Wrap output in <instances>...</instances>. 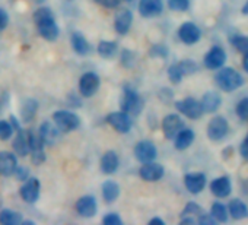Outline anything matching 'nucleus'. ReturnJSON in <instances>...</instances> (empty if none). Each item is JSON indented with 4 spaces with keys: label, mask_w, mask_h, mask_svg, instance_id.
Here are the masks:
<instances>
[{
    "label": "nucleus",
    "mask_w": 248,
    "mask_h": 225,
    "mask_svg": "<svg viewBox=\"0 0 248 225\" xmlns=\"http://www.w3.org/2000/svg\"><path fill=\"white\" fill-rule=\"evenodd\" d=\"M34 19L40 35L47 41H56L59 37V27L54 21V15L48 8H40L34 14Z\"/></svg>",
    "instance_id": "obj_1"
},
{
    "label": "nucleus",
    "mask_w": 248,
    "mask_h": 225,
    "mask_svg": "<svg viewBox=\"0 0 248 225\" xmlns=\"http://www.w3.org/2000/svg\"><path fill=\"white\" fill-rule=\"evenodd\" d=\"M215 82L223 92H233L242 86L244 78L233 67H220L215 75Z\"/></svg>",
    "instance_id": "obj_2"
},
{
    "label": "nucleus",
    "mask_w": 248,
    "mask_h": 225,
    "mask_svg": "<svg viewBox=\"0 0 248 225\" xmlns=\"http://www.w3.org/2000/svg\"><path fill=\"white\" fill-rule=\"evenodd\" d=\"M53 120L54 125L60 129V132L63 133H69L76 130L80 126V119L78 114H75L73 111H67V110H59L53 114Z\"/></svg>",
    "instance_id": "obj_3"
},
{
    "label": "nucleus",
    "mask_w": 248,
    "mask_h": 225,
    "mask_svg": "<svg viewBox=\"0 0 248 225\" xmlns=\"http://www.w3.org/2000/svg\"><path fill=\"white\" fill-rule=\"evenodd\" d=\"M142 105H143V101L140 99L139 94L135 89H132V88L124 89V94H123V98L120 102L121 111L127 112V114L138 116L142 110Z\"/></svg>",
    "instance_id": "obj_4"
},
{
    "label": "nucleus",
    "mask_w": 248,
    "mask_h": 225,
    "mask_svg": "<svg viewBox=\"0 0 248 225\" xmlns=\"http://www.w3.org/2000/svg\"><path fill=\"white\" fill-rule=\"evenodd\" d=\"M175 108L181 112L183 116H186L190 120H199L203 116V108H202L200 101H197L191 96L177 101Z\"/></svg>",
    "instance_id": "obj_5"
},
{
    "label": "nucleus",
    "mask_w": 248,
    "mask_h": 225,
    "mask_svg": "<svg viewBox=\"0 0 248 225\" xmlns=\"http://www.w3.org/2000/svg\"><path fill=\"white\" fill-rule=\"evenodd\" d=\"M228 132H229V125L223 116L213 117L207 125V138L213 142H219L225 139Z\"/></svg>",
    "instance_id": "obj_6"
},
{
    "label": "nucleus",
    "mask_w": 248,
    "mask_h": 225,
    "mask_svg": "<svg viewBox=\"0 0 248 225\" xmlns=\"http://www.w3.org/2000/svg\"><path fill=\"white\" fill-rule=\"evenodd\" d=\"M101 79L95 72H86L79 79V92L83 98H91L99 89Z\"/></svg>",
    "instance_id": "obj_7"
},
{
    "label": "nucleus",
    "mask_w": 248,
    "mask_h": 225,
    "mask_svg": "<svg viewBox=\"0 0 248 225\" xmlns=\"http://www.w3.org/2000/svg\"><path fill=\"white\" fill-rule=\"evenodd\" d=\"M28 141H30V154H31V161L34 165H40L46 161V152H44V142L40 138L38 133L30 130L28 132Z\"/></svg>",
    "instance_id": "obj_8"
},
{
    "label": "nucleus",
    "mask_w": 248,
    "mask_h": 225,
    "mask_svg": "<svg viewBox=\"0 0 248 225\" xmlns=\"http://www.w3.org/2000/svg\"><path fill=\"white\" fill-rule=\"evenodd\" d=\"M107 123L118 133H127L132 129L130 116L124 111H114L107 116Z\"/></svg>",
    "instance_id": "obj_9"
},
{
    "label": "nucleus",
    "mask_w": 248,
    "mask_h": 225,
    "mask_svg": "<svg viewBox=\"0 0 248 225\" xmlns=\"http://www.w3.org/2000/svg\"><path fill=\"white\" fill-rule=\"evenodd\" d=\"M178 38L187 44V46H193L196 43L200 41L202 38V31L200 28L194 24V22H184L181 24V27L178 28Z\"/></svg>",
    "instance_id": "obj_10"
},
{
    "label": "nucleus",
    "mask_w": 248,
    "mask_h": 225,
    "mask_svg": "<svg viewBox=\"0 0 248 225\" xmlns=\"http://www.w3.org/2000/svg\"><path fill=\"white\" fill-rule=\"evenodd\" d=\"M225 62H226V53L220 46H213L203 59L204 66L210 70L220 69L225 64Z\"/></svg>",
    "instance_id": "obj_11"
},
{
    "label": "nucleus",
    "mask_w": 248,
    "mask_h": 225,
    "mask_svg": "<svg viewBox=\"0 0 248 225\" xmlns=\"http://www.w3.org/2000/svg\"><path fill=\"white\" fill-rule=\"evenodd\" d=\"M184 128V122L178 114H168L162 120V132L164 136L170 141H174L177 133Z\"/></svg>",
    "instance_id": "obj_12"
},
{
    "label": "nucleus",
    "mask_w": 248,
    "mask_h": 225,
    "mask_svg": "<svg viewBox=\"0 0 248 225\" xmlns=\"http://www.w3.org/2000/svg\"><path fill=\"white\" fill-rule=\"evenodd\" d=\"M40 190H41V184H40L38 178L28 177V178L24 181V184H22L19 193H21V197H22L27 203H34V202H37L38 197H40Z\"/></svg>",
    "instance_id": "obj_13"
},
{
    "label": "nucleus",
    "mask_w": 248,
    "mask_h": 225,
    "mask_svg": "<svg viewBox=\"0 0 248 225\" xmlns=\"http://www.w3.org/2000/svg\"><path fill=\"white\" fill-rule=\"evenodd\" d=\"M158 155L156 146L151 142V141H140L136 146H135V157L138 161L140 162H151L155 161Z\"/></svg>",
    "instance_id": "obj_14"
},
{
    "label": "nucleus",
    "mask_w": 248,
    "mask_h": 225,
    "mask_svg": "<svg viewBox=\"0 0 248 225\" xmlns=\"http://www.w3.org/2000/svg\"><path fill=\"white\" fill-rule=\"evenodd\" d=\"M164 167L161 164H156L154 161L151 162H143V165L139 170V176L145 181H159L164 177Z\"/></svg>",
    "instance_id": "obj_15"
},
{
    "label": "nucleus",
    "mask_w": 248,
    "mask_h": 225,
    "mask_svg": "<svg viewBox=\"0 0 248 225\" xmlns=\"http://www.w3.org/2000/svg\"><path fill=\"white\" fill-rule=\"evenodd\" d=\"M184 186L191 194H199L206 187L204 173H188L184 176Z\"/></svg>",
    "instance_id": "obj_16"
},
{
    "label": "nucleus",
    "mask_w": 248,
    "mask_h": 225,
    "mask_svg": "<svg viewBox=\"0 0 248 225\" xmlns=\"http://www.w3.org/2000/svg\"><path fill=\"white\" fill-rule=\"evenodd\" d=\"M210 192L217 199H225L232 192V183L228 176H220L210 183Z\"/></svg>",
    "instance_id": "obj_17"
},
{
    "label": "nucleus",
    "mask_w": 248,
    "mask_h": 225,
    "mask_svg": "<svg viewBox=\"0 0 248 225\" xmlns=\"http://www.w3.org/2000/svg\"><path fill=\"white\" fill-rule=\"evenodd\" d=\"M38 135H40V138L43 139L44 145L53 146V145H56L57 141L60 139V129H59L54 123L44 122V123L40 126Z\"/></svg>",
    "instance_id": "obj_18"
},
{
    "label": "nucleus",
    "mask_w": 248,
    "mask_h": 225,
    "mask_svg": "<svg viewBox=\"0 0 248 225\" xmlns=\"http://www.w3.org/2000/svg\"><path fill=\"white\" fill-rule=\"evenodd\" d=\"M164 11V0H140L139 12L145 18H154Z\"/></svg>",
    "instance_id": "obj_19"
},
{
    "label": "nucleus",
    "mask_w": 248,
    "mask_h": 225,
    "mask_svg": "<svg viewBox=\"0 0 248 225\" xmlns=\"http://www.w3.org/2000/svg\"><path fill=\"white\" fill-rule=\"evenodd\" d=\"M76 212L83 216V218H92L96 210H98V205H96V199L93 196H83L76 202Z\"/></svg>",
    "instance_id": "obj_20"
},
{
    "label": "nucleus",
    "mask_w": 248,
    "mask_h": 225,
    "mask_svg": "<svg viewBox=\"0 0 248 225\" xmlns=\"http://www.w3.org/2000/svg\"><path fill=\"white\" fill-rule=\"evenodd\" d=\"M18 168V160L14 152L2 151L0 152V174L2 176H14Z\"/></svg>",
    "instance_id": "obj_21"
},
{
    "label": "nucleus",
    "mask_w": 248,
    "mask_h": 225,
    "mask_svg": "<svg viewBox=\"0 0 248 225\" xmlns=\"http://www.w3.org/2000/svg\"><path fill=\"white\" fill-rule=\"evenodd\" d=\"M132 22H133V14H132L129 9H121V11L115 15V21H114L115 31H117L120 35L127 34V32L130 31Z\"/></svg>",
    "instance_id": "obj_22"
},
{
    "label": "nucleus",
    "mask_w": 248,
    "mask_h": 225,
    "mask_svg": "<svg viewBox=\"0 0 248 225\" xmlns=\"http://www.w3.org/2000/svg\"><path fill=\"white\" fill-rule=\"evenodd\" d=\"M202 213H203V209L200 205H197L196 202H188L181 212V224L194 225L197 224V219Z\"/></svg>",
    "instance_id": "obj_23"
},
{
    "label": "nucleus",
    "mask_w": 248,
    "mask_h": 225,
    "mask_svg": "<svg viewBox=\"0 0 248 225\" xmlns=\"http://www.w3.org/2000/svg\"><path fill=\"white\" fill-rule=\"evenodd\" d=\"M200 104H202L203 112H215L222 105V96L215 91H209L202 96Z\"/></svg>",
    "instance_id": "obj_24"
},
{
    "label": "nucleus",
    "mask_w": 248,
    "mask_h": 225,
    "mask_svg": "<svg viewBox=\"0 0 248 225\" xmlns=\"http://www.w3.org/2000/svg\"><path fill=\"white\" fill-rule=\"evenodd\" d=\"M14 151L16 155L19 157H27L30 154V141H28V132L18 129L16 130V136L14 139Z\"/></svg>",
    "instance_id": "obj_25"
},
{
    "label": "nucleus",
    "mask_w": 248,
    "mask_h": 225,
    "mask_svg": "<svg viewBox=\"0 0 248 225\" xmlns=\"http://www.w3.org/2000/svg\"><path fill=\"white\" fill-rule=\"evenodd\" d=\"M194 138H196V136H194V132H193L191 129L183 128V129L177 133V136L174 138V146H175V149L184 151V149L190 148L191 144L194 142Z\"/></svg>",
    "instance_id": "obj_26"
},
{
    "label": "nucleus",
    "mask_w": 248,
    "mask_h": 225,
    "mask_svg": "<svg viewBox=\"0 0 248 225\" xmlns=\"http://www.w3.org/2000/svg\"><path fill=\"white\" fill-rule=\"evenodd\" d=\"M228 212L232 219L239 221L244 218H248V206L241 199H232L228 203Z\"/></svg>",
    "instance_id": "obj_27"
},
{
    "label": "nucleus",
    "mask_w": 248,
    "mask_h": 225,
    "mask_svg": "<svg viewBox=\"0 0 248 225\" xmlns=\"http://www.w3.org/2000/svg\"><path fill=\"white\" fill-rule=\"evenodd\" d=\"M118 168V157L114 151H107L101 158V171L104 174H114Z\"/></svg>",
    "instance_id": "obj_28"
},
{
    "label": "nucleus",
    "mask_w": 248,
    "mask_h": 225,
    "mask_svg": "<svg viewBox=\"0 0 248 225\" xmlns=\"http://www.w3.org/2000/svg\"><path fill=\"white\" fill-rule=\"evenodd\" d=\"M120 196V186L112 181V180H107L102 184V197L107 203H112L117 200V197Z\"/></svg>",
    "instance_id": "obj_29"
},
{
    "label": "nucleus",
    "mask_w": 248,
    "mask_h": 225,
    "mask_svg": "<svg viewBox=\"0 0 248 225\" xmlns=\"http://www.w3.org/2000/svg\"><path fill=\"white\" fill-rule=\"evenodd\" d=\"M72 47L79 56H86L91 51V46L86 41V38L80 32H73L72 34Z\"/></svg>",
    "instance_id": "obj_30"
},
{
    "label": "nucleus",
    "mask_w": 248,
    "mask_h": 225,
    "mask_svg": "<svg viewBox=\"0 0 248 225\" xmlns=\"http://www.w3.org/2000/svg\"><path fill=\"white\" fill-rule=\"evenodd\" d=\"M0 224L19 225V224H22V216L19 212H15L12 209H0Z\"/></svg>",
    "instance_id": "obj_31"
},
{
    "label": "nucleus",
    "mask_w": 248,
    "mask_h": 225,
    "mask_svg": "<svg viewBox=\"0 0 248 225\" xmlns=\"http://www.w3.org/2000/svg\"><path fill=\"white\" fill-rule=\"evenodd\" d=\"M98 54L102 57V59H112L117 51H118V47L114 41H101L98 44V48H96Z\"/></svg>",
    "instance_id": "obj_32"
},
{
    "label": "nucleus",
    "mask_w": 248,
    "mask_h": 225,
    "mask_svg": "<svg viewBox=\"0 0 248 225\" xmlns=\"http://www.w3.org/2000/svg\"><path fill=\"white\" fill-rule=\"evenodd\" d=\"M210 215L215 218L216 222H228V218H229L228 208H226L223 203H220V202H215V203L212 205Z\"/></svg>",
    "instance_id": "obj_33"
},
{
    "label": "nucleus",
    "mask_w": 248,
    "mask_h": 225,
    "mask_svg": "<svg viewBox=\"0 0 248 225\" xmlns=\"http://www.w3.org/2000/svg\"><path fill=\"white\" fill-rule=\"evenodd\" d=\"M38 110V104L34 99H27L22 105V119L24 122H32Z\"/></svg>",
    "instance_id": "obj_34"
},
{
    "label": "nucleus",
    "mask_w": 248,
    "mask_h": 225,
    "mask_svg": "<svg viewBox=\"0 0 248 225\" xmlns=\"http://www.w3.org/2000/svg\"><path fill=\"white\" fill-rule=\"evenodd\" d=\"M231 44L235 47L236 51H239V53H247V51H248V35L235 34V35L231 37Z\"/></svg>",
    "instance_id": "obj_35"
},
{
    "label": "nucleus",
    "mask_w": 248,
    "mask_h": 225,
    "mask_svg": "<svg viewBox=\"0 0 248 225\" xmlns=\"http://www.w3.org/2000/svg\"><path fill=\"white\" fill-rule=\"evenodd\" d=\"M236 117L242 122H248V96L239 99L235 107Z\"/></svg>",
    "instance_id": "obj_36"
},
{
    "label": "nucleus",
    "mask_w": 248,
    "mask_h": 225,
    "mask_svg": "<svg viewBox=\"0 0 248 225\" xmlns=\"http://www.w3.org/2000/svg\"><path fill=\"white\" fill-rule=\"evenodd\" d=\"M183 78H184V75H183V70H181V67H180L178 63L171 64V66L168 67V79L171 80V83L178 85V83L183 80Z\"/></svg>",
    "instance_id": "obj_37"
},
{
    "label": "nucleus",
    "mask_w": 248,
    "mask_h": 225,
    "mask_svg": "<svg viewBox=\"0 0 248 225\" xmlns=\"http://www.w3.org/2000/svg\"><path fill=\"white\" fill-rule=\"evenodd\" d=\"M178 64H180V67H181V70H183V75H184V76H186V75H193V73H196V72L199 70L197 63H196L194 60H190V59L181 60Z\"/></svg>",
    "instance_id": "obj_38"
},
{
    "label": "nucleus",
    "mask_w": 248,
    "mask_h": 225,
    "mask_svg": "<svg viewBox=\"0 0 248 225\" xmlns=\"http://www.w3.org/2000/svg\"><path fill=\"white\" fill-rule=\"evenodd\" d=\"M168 8L174 12H186L190 8L188 0H168Z\"/></svg>",
    "instance_id": "obj_39"
},
{
    "label": "nucleus",
    "mask_w": 248,
    "mask_h": 225,
    "mask_svg": "<svg viewBox=\"0 0 248 225\" xmlns=\"http://www.w3.org/2000/svg\"><path fill=\"white\" fill-rule=\"evenodd\" d=\"M14 132L15 130H14V128H12L11 123H8L5 120H0V139H2V141L11 139L12 135H14Z\"/></svg>",
    "instance_id": "obj_40"
},
{
    "label": "nucleus",
    "mask_w": 248,
    "mask_h": 225,
    "mask_svg": "<svg viewBox=\"0 0 248 225\" xmlns=\"http://www.w3.org/2000/svg\"><path fill=\"white\" fill-rule=\"evenodd\" d=\"M102 224L104 225H121L123 221H121V218L117 213L111 212V213H108V215H105L102 218Z\"/></svg>",
    "instance_id": "obj_41"
},
{
    "label": "nucleus",
    "mask_w": 248,
    "mask_h": 225,
    "mask_svg": "<svg viewBox=\"0 0 248 225\" xmlns=\"http://www.w3.org/2000/svg\"><path fill=\"white\" fill-rule=\"evenodd\" d=\"M121 63H123V66H126V67L133 66V53H130L129 50H124L121 53Z\"/></svg>",
    "instance_id": "obj_42"
},
{
    "label": "nucleus",
    "mask_w": 248,
    "mask_h": 225,
    "mask_svg": "<svg viewBox=\"0 0 248 225\" xmlns=\"http://www.w3.org/2000/svg\"><path fill=\"white\" fill-rule=\"evenodd\" d=\"M167 54H168V50L164 46H154L151 48V56L154 57H167Z\"/></svg>",
    "instance_id": "obj_43"
},
{
    "label": "nucleus",
    "mask_w": 248,
    "mask_h": 225,
    "mask_svg": "<svg viewBox=\"0 0 248 225\" xmlns=\"http://www.w3.org/2000/svg\"><path fill=\"white\" fill-rule=\"evenodd\" d=\"M197 224H200V225H215L216 221H215V218H213L210 213H204V212H203V213L199 216Z\"/></svg>",
    "instance_id": "obj_44"
},
{
    "label": "nucleus",
    "mask_w": 248,
    "mask_h": 225,
    "mask_svg": "<svg viewBox=\"0 0 248 225\" xmlns=\"http://www.w3.org/2000/svg\"><path fill=\"white\" fill-rule=\"evenodd\" d=\"M95 2L107 9H114L120 5V0H95Z\"/></svg>",
    "instance_id": "obj_45"
},
{
    "label": "nucleus",
    "mask_w": 248,
    "mask_h": 225,
    "mask_svg": "<svg viewBox=\"0 0 248 225\" xmlns=\"http://www.w3.org/2000/svg\"><path fill=\"white\" fill-rule=\"evenodd\" d=\"M15 174H16L18 180L25 181V180L30 177V170H28V168H25V167H19V165H18V168L15 170Z\"/></svg>",
    "instance_id": "obj_46"
},
{
    "label": "nucleus",
    "mask_w": 248,
    "mask_h": 225,
    "mask_svg": "<svg viewBox=\"0 0 248 225\" xmlns=\"http://www.w3.org/2000/svg\"><path fill=\"white\" fill-rule=\"evenodd\" d=\"M9 24V15L6 11L3 9H0V31H3Z\"/></svg>",
    "instance_id": "obj_47"
},
{
    "label": "nucleus",
    "mask_w": 248,
    "mask_h": 225,
    "mask_svg": "<svg viewBox=\"0 0 248 225\" xmlns=\"http://www.w3.org/2000/svg\"><path fill=\"white\" fill-rule=\"evenodd\" d=\"M239 154H241V157H242L244 160L248 161V135H247V138L242 141V144H241V146H239Z\"/></svg>",
    "instance_id": "obj_48"
},
{
    "label": "nucleus",
    "mask_w": 248,
    "mask_h": 225,
    "mask_svg": "<svg viewBox=\"0 0 248 225\" xmlns=\"http://www.w3.org/2000/svg\"><path fill=\"white\" fill-rule=\"evenodd\" d=\"M242 67H244V70L248 73V51H247V53H244V59H242Z\"/></svg>",
    "instance_id": "obj_49"
},
{
    "label": "nucleus",
    "mask_w": 248,
    "mask_h": 225,
    "mask_svg": "<svg viewBox=\"0 0 248 225\" xmlns=\"http://www.w3.org/2000/svg\"><path fill=\"white\" fill-rule=\"evenodd\" d=\"M149 224H151V225H154V224H158V225H164L165 222H164V221H162L161 218H152V219L149 221Z\"/></svg>",
    "instance_id": "obj_50"
},
{
    "label": "nucleus",
    "mask_w": 248,
    "mask_h": 225,
    "mask_svg": "<svg viewBox=\"0 0 248 225\" xmlns=\"http://www.w3.org/2000/svg\"><path fill=\"white\" fill-rule=\"evenodd\" d=\"M242 15H248V0L244 3V6H242Z\"/></svg>",
    "instance_id": "obj_51"
},
{
    "label": "nucleus",
    "mask_w": 248,
    "mask_h": 225,
    "mask_svg": "<svg viewBox=\"0 0 248 225\" xmlns=\"http://www.w3.org/2000/svg\"><path fill=\"white\" fill-rule=\"evenodd\" d=\"M244 193H245V194L248 196V180H247V181L244 183Z\"/></svg>",
    "instance_id": "obj_52"
},
{
    "label": "nucleus",
    "mask_w": 248,
    "mask_h": 225,
    "mask_svg": "<svg viewBox=\"0 0 248 225\" xmlns=\"http://www.w3.org/2000/svg\"><path fill=\"white\" fill-rule=\"evenodd\" d=\"M2 205H3V197L0 196V209H2Z\"/></svg>",
    "instance_id": "obj_53"
},
{
    "label": "nucleus",
    "mask_w": 248,
    "mask_h": 225,
    "mask_svg": "<svg viewBox=\"0 0 248 225\" xmlns=\"http://www.w3.org/2000/svg\"><path fill=\"white\" fill-rule=\"evenodd\" d=\"M126 2H130V0H126Z\"/></svg>",
    "instance_id": "obj_54"
}]
</instances>
